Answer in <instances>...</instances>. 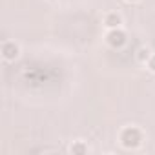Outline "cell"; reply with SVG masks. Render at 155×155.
Instances as JSON below:
<instances>
[{
    "label": "cell",
    "mask_w": 155,
    "mask_h": 155,
    "mask_svg": "<svg viewBox=\"0 0 155 155\" xmlns=\"http://www.w3.org/2000/svg\"><path fill=\"white\" fill-rule=\"evenodd\" d=\"M148 68H150V71L155 73V55H151V57L148 58Z\"/></svg>",
    "instance_id": "obj_7"
},
{
    "label": "cell",
    "mask_w": 155,
    "mask_h": 155,
    "mask_svg": "<svg viewBox=\"0 0 155 155\" xmlns=\"http://www.w3.org/2000/svg\"><path fill=\"white\" fill-rule=\"evenodd\" d=\"M120 142L124 148H137L142 142V131L135 126H128L120 131Z\"/></svg>",
    "instance_id": "obj_1"
},
{
    "label": "cell",
    "mask_w": 155,
    "mask_h": 155,
    "mask_svg": "<svg viewBox=\"0 0 155 155\" xmlns=\"http://www.w3.org/2000/svg\"><path fill=\"white\" fill-rule=\"evenodd\" d=\"M49 2H57V0H49Z\"/></svg>",
    "instance_id": "obj_9"
},
{
    "label": "cell",
    "mask_w": 155,
    "mask_h": 155,
    "mask_svg": "<svg viewBox=\"0 0 155 155\" xmlns=\"http://www.w3.org/2000/svg\"><path fill=\"white\" fill-rule=\"evenodd\" d=\"M18 53H20V49H18V46L13 40H6L2 44V57L6 60H15L18 57Z\"/></svg>",
    "instance_id": "obj_3"
},
{
    "label": "cell",
    "mask_w": 155,
    "mask_h": 155,
    "mask_svg": "<svg viewBox=\"0 0 155 155\" xmlns=\"http://www.w3.org/2000/svg\"><path fill=\"white\" fill-rule=\"evenodd\" d=\"M126 2H137V0H126Z\"/></svg>",
    "instance_id": "obj_8"
},
{
    "label": "cell",
    "mask_w": 155,
    "mask_h": 155,
    "mask_svg": "<svg viewBox=\"0 0 155 155\" xmlns=\"http://www.w3.org/2000/svg\"><path fill=\"white\" fill-rule=\"evenodd\" d=\"M69 151H71V153H79V155H81V153H86V151H88V146H86L82 140H77V142H73V144H71Z\"/></svg>",
    "instance_id": "obj_5"
},
{
    "label": "cell",
    "mask_w": 155,
    "mask_h": 155,
    "mask_svg": "<svg viewBox=\"0 0 155 155\" xmlns=\"http://www.w3.org/2000/svg\"><path fill=\"white\" fill-rule=\"evenodd\" d=\"M150 57H151V51H150L148 48H139V49H137V58H139L140 62H148Z\"/></svg>",
    "instance_id": "obj_6"
},
{
    "label": "cell",
    "mask_w": 155,
    "mask_h": 155,
    "mask_svg": "<svg viewBox=\"0 0 155 155\" xmlns=\"http://www.w3.org/2000/svg\"><path fill=\"white\" fill-rule=\"evenodd\" d=\"M120 24H122V18H120V15H119V13H108V15H106V18H104V26H106V28H110V29L120 28Z\"/></svg>",
    "instance_id": "obj_4"
},
{
    "label": "cell",
    "mask_w": 155,
    "mask_h": 155,
    "mask_svg": "<svg viewBox=\"0 0 155 155\" xmlns=\"http://www.w3.org/2000/svg\"><path fill=\"white\" fill-rule=\"evenodd\" d=\"M106 42H108L111 48H122V46L126 44V33H124L120 28L110 29L108 35H106Z\"/></svg>",
    "instance_id": "obj_2"
}]
</instances>
